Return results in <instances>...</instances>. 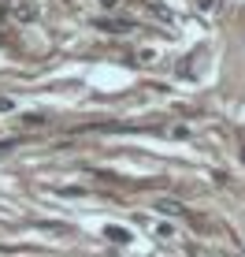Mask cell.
<instances>
[{"mask_svg": "<svg viewBox=\"0 0 245 257\" xmlns=\"http://www.w3.org/2000/svg\"><path fill=\"white\" fill-rule=\"evenodd\" d=\"M156 209H160L164 216H182V212H186V209H182V201H174V198H160V201H156Z\"/></svg>", "mask_w": 245, "mask_h": 257, "instance_id": "3957f363", "label": "cell"}, {"mask_svg": "<svg viewBox=\"0 0 245 257\" xmlns=\"http://www.w3.org/2000/svg\"><path fill=\"white\" fill-rule=\"evenodd\" d=\"M12 15H15L19 23H30L34 15H38V8H34V4H26V0H19V4H12Z\"/></svg>", "mask_w": 245, "mask_h": 257, "instance_id": "7a4b0ae2", "label": "cell"}, {"mask_svg": "<svg viewBox=\"0 0 245 257\" xmlns=\"http://www.w3.org/2000/svg\"><path fill=\"white\" fill-rule=\"evenodd\" d=\"M156 238H174V231H171V224H160V227H156Z\"/></svg>", "mask_w": 245, "mask_h": 257, "instance_id": "52a82bcc", "label": "cell"}, {"mask_svg": "<svg viewBox=\"0 0 245 257\" xmlns=\"http://www.w3.org/2000/svg\"><path fill=\"white\" fill-rule=\"evenodd\" d=\"M12 146H15V142H12V138H4V142H0V157H4V153H8V149H12Z\"/></svg>", "mask_w": 245, "mask_h": 257, "instance_id": "9c48e42d", "label": "cell"}, {"mask_svg": "<svg viewBox=\"0 0 245 257\" xmlns=\"http://www.w3.org/2000/svg\"><path fill=\"white\" fill-rule=\"evenodd\" d=\"M134 60H138V64H156V52H152V49H138Z\"/></svg>", "mask_w": 245, "mask_h": 257, "instance_id": "5b68a950", "label": "cell"}, {"mask_svg": "<svg viewBox=\"0 0 245 257\" xmlns=\"http://www.w3.org/2000/svg\"><path fill=\"white\" fill-rule=\"evenodd\" d=\"M93 26H97V30H104V34H130V30H138L134 19H97Z\"/></svg>", "mask_w": 245, "mask_h": 257, "instance_id": "6da1fadb", "label": "cell"}, {"mask_svg": "<svg viewBox=\"0 0 245 257\" xmlns=\"http://www.w3.org/2000/svg\"><path fill=\"white\" fill-rule=\"evenodd\" d=\"M0 4H8V0H0Z\"/></svg>", "mask_w": 245, "mask_h": 257, "instance_id": "5bb4252c", "label": "cell"}, {"mask_svg": "<svg viewBox=\"0 0 245 257\" xmlns=\"http://www.w3.org/2000/svg\"><path fill=\"white\" fill-rule=\"evenodd\" d=\"M0 112H12V101H8V97H0Z\"/></svg>", "mask_w": 245, "mask_h": 257, "instance_id": "30bf717a", "label": "cell"}, {"mask_svg": "<svg viewBox=\"0 0 245 257\" xmlns=\"http://www.w3.org/2000/svg\"><path fill=\"white\" fill-rule=\"evenodd\" d=\"M197 4H200V12H212V8H216V0H197Z\"/></svg>", "mask_w": 245, "mask_h": 257, "instance_id": "ba28073f", "label": "cell"}, {"mask_svg": "<svg viewBox=\"0 0 245 257\" xmlns=\"http://www.w3.org/2000/svg\"><path fill=\"white\" fill-rule=\"evenodd\" d=\"M104 238H112V242L126 246V242H130V231H126V227H116V224H112V227H104Z\"/></svg>", "mask_w": 245, "mask_h": 257, "instance_id": "277c9868", "label": "cell"}, {"mask_svg": "<svg viewBox=\"0 0 245 257\" xmlns=\"http://www.w3.org/2000/svg\"><path fill=\"white\" fill-rule=\"evenodd\" d=\"M0 45H4V34H0Z\"/></svg>", "mask_w": 245, "mask_h": 257, "instance_id": "4fadbf2b", "label": "cell"}, {"mask_svg": "<svg viewBox=\"0 0 245 257\" xmlns=\"http://www.w3.org/2000/svg\"><path fill=\"white\" fill-rule=\"evenodd\" d=\"M100 4L108 8V12H116V8H119V0H100Z\"/></svg>", "mask_w": 245, "mask_h": 257, "instance_id": "8fae6325", "label": "cell"}, {"mask_svg": "<svg viewBox=\"0 0 245 257\" xmlns=\"http://www.w3.org/2000/svg\"><path fill=\"white\" fill-rule=\"evenodd\" d=\"M45 116H38V112H30V116H22V127H45Z\"/></svg>", "mask_w": 245, "mask_h": 257, "instance_id": "8992f818", "label": "cell"}, {"mask_svg": "<svg viewBox=\"0 0 245 257\" xmlns=\"http://www.w3.org/2000/svg\"><path fill=\"white\" fill-rule=\"evenodd\" d=\"M242 161H245V146H242Z\"/></svg>", "mask_w": 245, "mask_h": 257, "instance_id": "7c38bea8", "label": "cell"}]
</instances>
